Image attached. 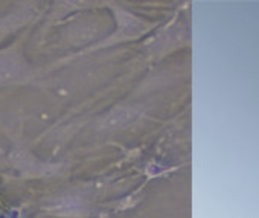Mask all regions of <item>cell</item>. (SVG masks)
<instances>
[{
  "instance_id": "3",
  "label": "cell",
  "mask_w": 259,
  "mask_h": 218,
  "mask_svg": "<svg viewBox=\"0 0 259 218\" xmlns=\"http://www.w3.org/2000/svg\"><path fill=\"white\" fill-rule=\"evenodd\" d=\"M5 28H7L5 23H4V22H0V35H2V34L5 32Z\"/></svg>"
},
{
  "instance_id": "1",
  "label": "cell",
  "mask_w": 259,
  "mask_h": 218,
  "mask_svg": "<svg viewBox=\"0 0 259 218\" xmlns=\"http://www.w3.org/2000/svg\"><path fill=\"white\" fill-rule=\"evenodd\" d=\"M139 116V112L136 108H116V110L110 112L102 121V128H120L128 124H132Z\"/></svg>"
},
{
  "instance_id": "2",
  "label": "cell",
  "mask_w": 259,
  "mask_h": 218,
  "mask_svg": "<svg viewBox=\"0 0 259 218\" xmlns=\"http://www.w3.org/2000/svg\"><path fill=\"white\" fill-rule=\"evenodd\" d=\"M22 73V66L10 57L0 58V81H14Z\"/></svg>"
}]
</instances>
